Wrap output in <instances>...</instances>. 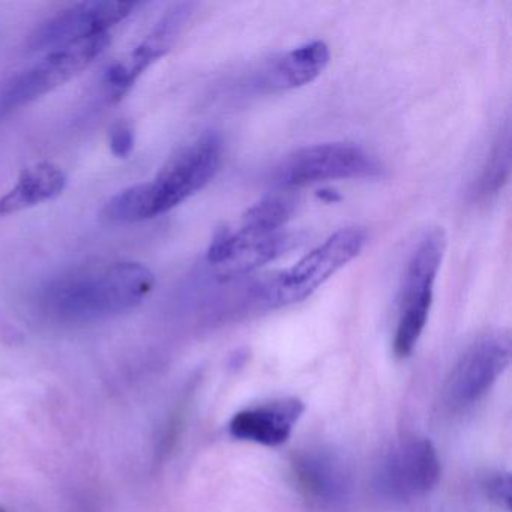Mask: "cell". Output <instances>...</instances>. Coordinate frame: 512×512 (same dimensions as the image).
<instances>
[{"instance_id":"obj_1","label":"cell","mask_w":512,"mask_h":512,"mask_svg":"<svg viewBox=\"0 0 512 512\" xmlns=\"http://www.w3.org/2000/svg\"><path fill=\"white\" fill-rule=\"evenodd\" d=\"M154 286V274L142 263L89 265L50 281L40 302L56 319L92 322L133 310Z\"/></svg>"},{"instance_id":"obj_2","label":"cell","mask_w":512,"mask_h":512,"mask_svg":"<svg viewBox=\"0 0 512 512\" xmlns=\"http://www.w3.org/2000/svg\"><path fill=\"white\" fill-rule=\"evenodd\" d=\"M223 140L209 131L176 151L152 181L125 188L104 206L112 224H133L160 217L187 202L217 175Z\"/></svg>"},{"instance_id":"obj_3","label":"cell","mask_w":512,"mask_h":512,"mask_svg":"<svg viewBox=\"0 0 512 512\" xmlns=\"http://www.w3.org/2000/svg\"><path fill=\"white\" fill-rule=\"evenodd\" d=\"M445 250V232L442 229H433L422 236L410 256L401 284L398 322L394 335V353L398 358H407L424 332L433 304L434 283Z\"/></svg>"},{"instance_id":"obj_4","label":"cell","mask_w":512,"mask_h":512,"mask_svg":"<svg viewBox=\"0 0 512 512\" xmlns=\"http://www.w3.org/2000/svg\"><path fill=\"white\" fill-rule=\"evenodd\" d=\"M367 233L361 227H346L317 245L296 265L263 287V298L272 307L298 304L310 298L329 278L361 254Z\"/></svg>"},{"instance_id":"obj_5","label":"cell","mask_w":512,"mask_h":512,"mask_svg":"<svg viewBox=\"0 0 512 512\" xmlns=\"http://www.w3.org/2000/svg\"><path fill=\"white\" fill-rule=\"evenodd\" d=\"M109 44V34H104L52 50L46 58L8 83L0 94V119L71 82L91 67Z\"/></svg>"},{"instance_id":"obj_6","label":"cell","mask_w":512,"mask_h":512,"mask_svg":"<svg viewBox=\"0 0 512 512\" xmlns=\"http://www.w3.org/2000/svg\"><path fill=\"white\" fill-rule=\"evenodd\" d=\"M383 167L374 155L353 143H322L299 149L277 170L284 188H304L341 179L377 178Z\"/></svg>"},{"instance_id":"obj_7","label":"cell","mask_w":512,"mask_h":512,"mask_svg":"<svg viewBox=\"0 0 512 512\" xmlns=\"http://www.w3.org/2000/svg\"><path fill=\"white\" fill-rule=\"evenodd\" d=\"M511 337L496 331L476 340L452 370L443 391L446 406L463 410L478 403L511 362Z\"/></svg>"},{"instance_id":"obj_8","label":"cell","mask_w":512,"mask_h":512,"mask_svg":"<svg viewBox=\"0 0 512 512\" xmlns=\"http://www.w3.org/2000/svg\"><path fill=\"white\" fill-rule=\"evenodd\" d=\"M136 2H82L61 11L41 23L31 37L28 47L31 52L59 49L68 44L79 43L98 35L109 34V29L124 22L136 11Z\"/></svg>"},{"instance_id":"obj_9","label":"cell","mask_w":512,"mask_h":512,"mask_svg":"<svg viewBox=\"0 0 512 512\" xmlns=\"http://www.w3.org/2000/svg\"><path fill=\"white\" fill-rule=\"evenodd\" d=\"M193 13V4H178L170 8L154 29L143 38L142 43L137 44L136 49L107 68L103 86L109 101H121L136 85L137 80L172 50Z\"/></svg>"},{"instance_id":"obj_10","label":"cell","mask_w":512,"mask_h":512,"mask_svg":"<svg viewBox=\"0 0 512 512\" xmlns=\"http://www.w3.org/2000/svg\"><path fill=\"white\" fill-rule=\"evenodd\" d=\"M379 488L386 496L406 500L428 493L440 478L436 448L425 437H404L380 464Z\"/></svg>"},{"instance_id":"obj_11","label":"cell","mask_w":512,"mask_h":512,"mask_svg":"<svg viewBox=\"0 0 512 512\" xmlns=\"http://www.w3.org/2000/svg\"><path fill=\"white\" fill-rule=\"evenodd\" d=\"M293 245L289 233L271 236H248L238 229L218 230L209 245L206 260L223 281L244 277L266 263L283 256Z\"/></svg>"},{"instance_id":"obj_12","label":"cell","mask_w":512,"mask_h":512,"mask_svg":"<svg viewBox=\"0 0 512 512\" xmlns=\"http://www.w3.org/2000/svg\"><path fill=\"white\" fill-rule=\"evenodd\" d=\"M293 476L302 496L322 511L343 508L349 499L350 476L334 452L311 449L293 460Z\"/></svg>"},{"instance_id":"obj_13","label":"cell","mask_w":512,"mask_h":512,"mask_svg":"<svg viewBox=\"0 0 512 512\" xmlns=\"http://www.w3.org/2000/svg\"><path fill=\"white\" fill-rule=\"evenodd\" d=\"M304 410V403L295 397L247 407L230 419L229 433L235 439L274 448L287 442Z\"/></svg>"},{"instance_id":"obj_14","label":"cell","mask_w":512,"mask_h":512,"mask_svg":"<svg viewBox=\"0 0 512 512\" xmlns=\"http://www.w3.org/2000/svg\"><path fill=\"white\" fill-rule=\"evenodd\" d=\"M67 187V175L53 163H40L20 173L16 185L0 196V218L58 199Z\"/></svg>"},{"instance_id":"obj_15","label":"cell","mask_w":512,"mask_h":512,"mask_svg":"<svg viewBox=\"0 0 512 512\" xmlns=\"http://www.w3.org/2000/svg\"><path fill=\"white\" fill-rule=\"evenodd\" d=\"M329 61V47L323 41H311L277 59L263 76V85L272 91H289L310 85L326 70Z\"/></svg>"},{"instance_id":"obj_16","label":"cell","mask_w":512,"mask_h":512,"mask_svg":"<svg viewBox=\"0 0 512 512\" xmlns=\"http://www.w3.org/2000/svg\"><path fill=\"white\" fill-rule=\"evenodd\" d=\"M295 212V200L287 194H271L244 212L236 229L248 236H271L283 232Z\"/></svg>"},{"instance_id":"obj_17","label":"cell","mask_w":512,"mask_h":512,"mask_svg":"<svg viewBox=\"0 0 512 512\" xmlns=\"http://www.w3.org/2000/svg\"><path fill=\"white\" fill-rule=\"evenodd\" d=\"M509 175H511V134L506 125L502 133L497 136L487 163L482 169L481 178L476 185V196L479 199H490L496 196L508 184Z\"/></svg>"},{"instance_id":"obj_18","label":"cell","mask_w":512,"mask_h":512,"mask_svg":"<svg viewBox=\"0 0 512 512\" xmlns=\"http://www.w3.org/2000/svg\"><path fill=\"white\" fill-rule=\"evenodd\" d=\"M485 497L497 508L511 511V476L509 473H491L482 481Z\"/></svg>"},{"instance_id":"obj_19","label":"cell","mask_w":512,"mask_h":512,"mask_svg":"<svg viewBox=\"0 0 512 512\" xmlns=\"http://www.w3.org/2000/svg\"><path fill=\"white\" fill-rule=\"evenodd\" d=\"M109 146L112 154L121 160H127L136 146V134L128 122H116L109 131Z\"/></svg>"},{"instance_id":"obj_20","label":"cell","mask_w":512,"mask_h":512,"mask_svg":"<svg viewBox=\"0 0 512 512\" xmlns=\"http://www.w3.org/2000/svg\"><path fill=\"white\" fill-rule=\"evenodd\" d=\"M0 512H10L5 506L0 505Z\"/></svg>"}]
</instances>
